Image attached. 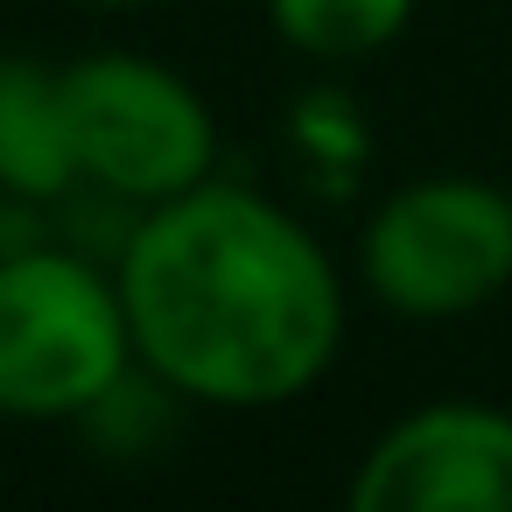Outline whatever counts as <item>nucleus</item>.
<instances>
[{
    "label": "nucleus",
    "mask_w": 512,
    "mask_h": 512,
    "mask_svg": "<svg viewBox=\"0 0 512 512\" xmlns=\"http://www.w3.org/2000/svg\"><path fill=\"white\" fill-rule=\"evenodd\" d=\"M358 274L393 316H470L512 288V197L484 176H421L372 211Z\"/></svg>",
    "instance_id": "20e7f679"
},
{
    "label": "nucleus",
    "mask_w": 512,
    "mask_h": 512,
    "mask_svg": "<svg viewBox=\"0 0 512 512\" xmlns=\"http://www.w3.org/2000/svg\"><path fill=\"white\" fill-rule=\"evenodd\" d=\"M134 365L113 267L71 239L0 260V421H85Z\"/></svg>",
    "instance_id": "f03ea898"
},
{
    "label": "nucleus",
    "mask_w": 512,
    "mask_h": 512,
    "mask_svg": "<svg viewBox=\"0 0 512 512\" xmlns=\"http://www.w3.org/2000/svg\"><path fill=\"white\" fill-rule=\"evenodd\" d=\"M0 190L43 204L78 190V155L64 127V64H43L29 50H0Z\"/></svg>",
    "instance_id": "423d86ee"
},
{
    "label": "nucleus",
    "mask_w": 512,
    "mask_h": 512,
    "mask_svg": "<svg viewBox=\"0 0 512 512\" xmlns=\"http://www.w3.org/2000/svg\"><path fill=\"white\" fill-rule=\"evenodd\" d=\"M344 512H512V414L484 400L414 407L365 449Z\"/></svg>",
    "instance_id": "39448f33"
},
{
    "label": "nucleus",
    "mask_w": 512,
    "mask_h": 512,
    "mask_svg": "<svg viewBox=\"0 0 512 512\" xmlns=\"http://www.w3.org/2000/svg\"><path fill=\"white\" fill-rule=\"evenodd\" d=\"M414 15V0H267V22L288 50L323 57V64H351L386 50Z\"/></svg>",
    "instance_id": "0eeeda50"
},
{
    "label": "nucleus",
    "mask_w": 512,
    "mask_h": 512,
    "mask_svg": "<svg viewBox=\"0 0 512 512\" xmlns=\"http://www.w3.org/2000/svg\"><path fill=\"white\" fill-rule=\"evenodd\" d=\"M85 8H148V0H85Z\"/></svg>",
    "instance_id": "6e6552de"
},
{
    "label": "nucleus",
    "mask_w": 512,
    "mask_h": 512,
    "mask_svg": "<svg viewBox=\"0 0 512 512\" xmlns=\"http://www.w3.org/2000/svg\"><path fill=\"white\" fill-rule=\"evenodd\" d=\"M113 281L134 365L197 407H281L344 344V281L323 239L246 183H197L134 211Z\"/></svg>",
    "instance_id": "f257e3e1"
},
{
    "label": "nucleus",
    "mask_w": 512,
    "mask_h": 512,
    "mask_svg": "<svg viewBox=\"0 0 512 512\" xmlns=\"http://www.w3.org/2000/svg\"><path fill=\"white\" fill-rule=\"evenodd\" d=\"M64 127L78 155V190L127 211H155L218 169V120L204 92L141 50H85L64 64Z\"/></svg>",
    "instance_id": "7ed1b4c3"
}]
</instances>
